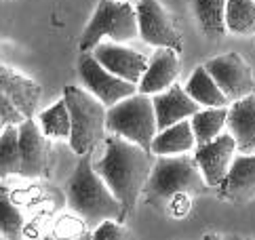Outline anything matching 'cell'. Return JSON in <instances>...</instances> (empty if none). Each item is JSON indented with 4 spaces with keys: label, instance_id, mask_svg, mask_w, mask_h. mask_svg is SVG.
Masks as SVG:
<instances>
[{
    "label": "cell",
    "instance_id": "cell-2",
    "mask_svg": "<svg viewBox=\"0 0 255 240\" xmlns=\"http://www.w3.org/2000/svg\"><path fill=\"white\" fill-rule=\"evenodd\" d=\"M66 198L72 213H76L89 228H97L104 219H127L121 200L114 196L110 186L93 169V152L80 156L74 173L66 186Z\"/></svg>",
    "mask_w": 255,
    "mask_h": 240
},
{
    "label": "cell",
    "instance_id": "cell-18",
    "mask_svg": "<svg viewBox=\"0 0 255 240\" xmlns=\"http://www.w3.org/2000/svg\"><path fill=\"white\" fill-rule=\"evenodd\" d=\"M184 89L188 91L190 97L205 108H228L232 104V101L224 95V91L217 87V82L213 80L211 74L207 72L205 66H198L192 72V76H190L188 85Z\"/></svg>",
    "mask_w": 255,
    "mask_h": 240
},
{
    "label": "cell",
    "instance_id": "cell-19",
    "mask_svg": "<svg viewBox=\"0 0 255 240\" xmlns=\"http://www.w3.org/2000/svg\"><path fill=\"white\" fill-rule=\"evenodd\" d=\"M192 11L209 40L226 36V0H192Z\"/></svg>",
    "mask_w": 255,
    "mask_h": 240
},
{
    "label": "cell",
    "instance_id": "cell-13",
    "mask_svg": "<svg viewBox=\"0 0 255 240\" xmlns=\"http://www.w3.org/2000/svg\"><path fill=\"white\" fill-rule=\"evenodd\" d=\"M152 104H154V112H156L158 131L179 122V120L190 118L200 110L198 101H194L192 97L188 95V91L181 89L179 85H175V82H173L167 91L154 95Z\"/></svg>",
    "mask_w": 255,
    "mask_h": 240
},
{
    "label": "cell",
    "instance_id": "cell-20",
    "mask_svg": "<svg viewBox=\"0 0 255 240\" xmlns=\"http://www.w3.org/2000/svg\"><path fill=\"white\" fill-rule=\"evenodd\" d=\"M190 124L196 137V145L215 139L228 124V108H207L190 116Z\"/></svg>",
    "mask_w": 255,
    "mask_h": 240
},
{
    "label": "cell",
    "instance_id": "cell-27",
    "mask_svg": "<svg viewBox=\"0 0 255 240\" xmlns=\"http://www.w3.org/2000/svg\"><path fill=\"white\" fill-rule=\"evenodd\" d=\"M0 133H2V131H0Z\"/></svg>",
    "mask_w": 255,
    "mask_h": 240
},
{
    "label": "cell",
    "instance_id": "cell-16",
    "mask_svg": "<svg viewBox=\"0 0 255 240\" xmlns=\"http://www.w3.org/2000/svg\"><path fill=\"white\" fill-rule=\"evenodd\" d=\"M228 131L241 154H255V93L241 97L228 108Z\"/></svg>",
    "mask_w": 255,
    "mask_h": 240
},
{
    "label": "cell",
    "instance_id": "cell-26",
    "mask_svg": "<svg viewBox=\"0 0 255 240\" xmlns=\"http://www.w3.org/2000/svg\"><path fill=\"white\" fill-rule=\"evenodd\" d=\"M190 209H192V200H190V194H177V196H173L167 211L173 215V217H186L190 213Z\"/></svg>",
    "mask_w": 255,
    "mask_h": 240
},
{
    "label": "cell",
    "instance_id": "cell-12",
    "mask_svg": "<svg viewBox=\"0 0 255 240\" xmlns=\"http://www.w3.org/2000/svg\"><path fill=\"white\" fill-rule=\"evenodd\" d=\"M93 55L104 68H108L112 74H116V76H121L125 80L135 82V85H139V80L150 63L143 55H139L133 49L123 47L121 42H99L93 49Z\"/></svg>",
    "mask_w": 255,
    "mask_h": 240
},
{
    "label": "cell",
    "instance_id": "cell-22",
    "mask_svg": "<svg viewBox=\"0 0 255 240\" xmlns=\"http://www.w3.org/2000/svg\"><path fill=\"white\" fill-rule=\"evenodd\" d=\"M226 25L232 34H255V0H226Z\"/></svg>",
    "mask_w": 255,
    "mask_h": 240
},
{
    "label": "cell",
    "instance_id": "cell-5",
    "mask_svg": "<svg viewBox=\"0 0 255 240\" xmlns=\"http://www.w3.org/2000/svg\"><path fill=\"white\" fill-rule=\"evenodd\" d=\"M110 38L112 42H129L139 36L137 11L125 0H99L91 21L87 23L78 47L83 53L93 51L102 38Z\"/></svg>",
    "mask_w": 255,
    "mask_h": 240
},
{
    "label": "cell",
    "instance_id": "cell-23",
    "mask_svg": "<svg viewBox=\"0 0 255 240\" xmlns=\"http://www.w3.org/2000/svg\"><path fill=\"white\" fill-rule=\"evenodd\" d=\"M40 128L44 131V135L49 137H70L72 131V120H70V110L66 99H59L57 104H53L49 110L38 116Z\"/></svg>",
    "mask_w": 255,
    "mask_h": 240
},
{
    "label": "cell",
    "instance_id": "cell-10",
    "mask_svg": "<svg viewBox=\"0 0 255 240\" xmlns=\"http://www.w3.org/2000/svg\"><path fill=\"white\" fill-rule=\"evenodd\" d=\"M205 68L230 101L247 97L255 91L253 72L249 68V63L239 53H228V55H220V57H213L205 63Z\"/></svg>",
    "mask_w": 255,
    "mask_h": 240
},
{
    "label": "cell",
    "instance_id": "cell-21",
    "mask_svg": "<svg viewBox=\"0 0 255 240\" xmlns=\"http://www.w3.org/2000/svg\"><path fill=\"white\" fill-rule=\"evenodd\" d=\"M21 169V147L19 126L6 124L0 133V179L8 175H19Z\"/></svg>",
    "mask_w": 255,
    "mask_h": 240
},
{
    "label": "cell",
    "instance_id": "cell-17",
    "mask_svg": "<svg viewBox=\"0 0 255 240\" xmlns=\"http://www.w3.org/2000/svg\"><path fill=\"white\" fill-rule=\"evenodd\" d=\"M196 145V137L192 131L190 120H179V122L162 128L154 135L152 154L156 156H171V154H186Z\"/></svg>",
    "mask_w": 255,
    "mask_h": 240
},
{
    "label": "cell",
    "instance_id": "cell-1",
    "mask_svg": "<svg viewBox=\"0 0 255 240\" xmlns=\"http://www.w3.org/2000/svg\"><path fill=\"white\" fill-rule=\"evenodd\" d=\"M104 145V156L93 162V169L110 186L114 196L121 200L127 217H129L135 211L145 181L152 173V150H145L139 143L116 133L106 137Z\"/></svg>",
    "mask_w": 255,
    "mask_h": 240
},
{
    "label": "cell",
    "instance_id": "cell-24",
    "mask_svg": "<svg viewBox=\"0 0 255 240\" xmlns=\"http://www.w3.org/2000/svg\"><path fill=\"white\" fill-rule=\"evenodd\" d=\"M23 234V215L13 205L8 188L0 186V236L19 238Z\"/></svg>",
    "mask_w": 255,
    "mask_h": 240
},
{
    "label": "cell",
    "instance_id": "cell-14",
    "mask_svg": "<svg viewBox=\"0 0 255 240\" xmlns=\"http://www.w3.org/2000/svg\"><path fill=\"white\" fill-rule=\"evenodd\" d=\"M179 74V53L169 47H158L148 63V70L141 76L137 91L145 95H156L167 91Z\"/></svg>",
    "mask_w": 255,
    "mask_h": 240
},
{
    "label": "cell",
    "instance_id": "cell-3",
    "mask_svg": "<svg viewBox=\"0 0 255 240\" xmlns=\"http://www.w3.org/2000/svg\"><path fill=\"white\" fill-rule=\"evenodd\" d=\"M205 175L200 171L194 156L186 154H171L158 156L148 181L143 186L141 196L145 202L160 211H167L169 202L177 194H205L207 192Z\"/></svg>",
    "mask_w": 255,
    "mask_h": 240
},
{
    "label": "cell",
    "instance_id": "cell-6",
    "mask_svg": "<svg viewBox=\"0 0 255 240\" xmlns=\"http://www.w3.org/2000/svg\"><path fill=\"white\" fill-rule=\"evenodd\" d=\"M106 126L110 133L123 135L145 150H152L154 135L158 133L152 97L145 93H133L121 99L112 108H108Z\"/></svg>",
    "mask_w": 255,
    "mask_h": 240
},
{
    "label": "cell",
    "instance_id": "cell-8",
    "mask_svg": "<svg viewBox=\"0 0 255 240\" xmlns=\"http://www.w3.org/2000/svg\"><path fill=\"white\" fill-rule=\"evenodd\" d=\"M78 70H80V78H83L87 91H91L106 108H112L121 99L137 93L135 82H129L112 74L95 59V55H89V53L80 55Z\"/></svg>",
    "mask_w": 255,
    "mask_h": 240
},
{
    "label": "cell",
    "instance_id": "cell-4",
    "mask_svg": "<svg viewBox=\"0 0 255 240\" xmlns=\"http://www.w3.org/2000/svg\"><path fill=\"white\" fill-rule=\"evenodd\" d=\"M63 99L68 104L70 120H72V131L68 137L70 147L78 156L93 152L106 139L108 108L91 91L72 87V85L63 89Z\"/></svg>",
    "mask_w": 255,
    "mask_h": 240
},
{
    "label": "cell",
    "instance_id": "cell-15",
    "mask_svg": "<svg viewBox=\"0 0 255 240\" xmlns=\"http://www.w3.org/2000/svg\"><path fill=\"white\" fill-rule=\"evenodd\" d=\"M220 196L232 202H247L255 198V154L234 156L222 186H217Z\"/></svg>",
    "mask_w": 255,
    "mask_h": 240
},
{
    "label": "cell",
    "instance_id": "cell-25",
    "mask_svg": "<svg viewBox=\"0 0 255 240\" xmlns=\"http://www.w3.org/2000/svg\"><path fill=\"white\" fill-rule=\"evenodd\" d=\"M93 238L95 240H125V238H129V234H127V230L121 226V221L104 219L102 224L95 228Z\"/></svg>",
    "mask_w": 255,
    "mask_h": 240
},
{
    "label": "cell",
    "instance_id": "cell-11",
    "mask_svg": "<svg viewBox=\"0 0 255 240\" xmlns=\"http://www.w3.org/2000/svg\"><path fill=\"white\" fill-rule=\"evenodd\" d=\"M234 152H236V141L230 133H220L215 139L196 147L194 158L205 175L209 188L222 186V181L226 179L228 171L232 167Z\"/></svg>",
    "mask_w": 255,
    "mask_h": 240
},
{
    "label": "cell",
    "instance_id": "cell-7",
    "mask_svg": "<svg viewBox=\"0 0 255 240\" xmlns=\"http://www.w3.org/2000/svg\"><path fill=\"white\" fill-rule=\"evenodd\" d=\"M19 147H21V169L19 175L28 179H47L55 164V150L51 137L34 122L23 120L19 124Z\"/></svg>",
    "mask_w": 255,
    "mask_h": 240
},
{
    "label": "cell",
    "instance_id": "cell-9",
    "mask_svg": "<svg viewBox=\"0 0 255 240\" xmlns=\"http://www.w3.org/2000/svg\"><path fill=\"white\" fill-rule=\"evenodd\" d=\"M135 11H137V25L143 42L154 44V47L175 49L177 53L181 51L184 38H181L173 17L158 0H139Z\"/></svg>",
    "mask_w": 255,
    "mask_h": 240
}]
</instances>
